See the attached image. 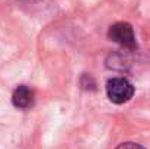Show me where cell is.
Wrapping results in <instances>:
<instances>
[{"instance_id": "6da1fadb", "label": "cell", "mask_w": 150, "mask_h": 149, "mask_svg": "<svg viewBox=\"0 0 150 149\" xmlns=\"http://www.w3.org/2000/svg\"><path fill=\"white\" fill-rule=\"evenodd\" d=\"M106 95L114 104H124L133 98L134 86L124 78H114L106 83Z\"/></svg>"}, {"instance_id": "7a4b0ae2", "label": "cell", "mask_w": 150, "mask_h": 149, "mask_svg": "<svg viewBox=\"0 0 150 149\" xmlns=\"http://www.w3.org/2000/svg\"><path fill=\"white\" fill-rule=\"evenodd\" d=\"M108 37L114 43H117V44H120V46H122L128 50L136 48L134 29L127 22H117V24H114L109 28V31H108Z\"/></svg>"}, {"instance_id": "3957f363", "label": "cell", "mask_w": 150, "mask_h": 149, "mask_svg": "<svg viewBox=\"0 0 150 149\" xmlns=\"http://www.w3.org/2000/svg\"><path fill=\"white\" fill-rule=\"evenodd\" d=\"M12 102L16 108L21 110H26L29 107H32L34 104V92L31 88H28L26 85H21L13 91L12 95Z\"/></svg>"}, {"instance_id": "277c9868", "label": "cell", "mask_w": 150, "mask_h": 149, "mask_svg": "<svg viewBox=\"0 0 150 149\" xmlns=\"http://www.w3.org/2000/svg\"><path fill=\"white\" fill-rule=\"evenodd\" d=\"M117 149H144L142 145L139 143H134V142H125V143H121Z\"/></svg>"}]
</instances>
